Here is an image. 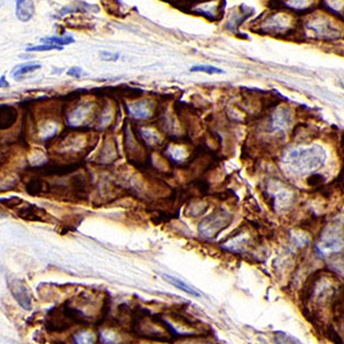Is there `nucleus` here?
<instances>
[{
  "instance_id": "1",
  "label": "nucleus",
  "mask_w": 344,
  "mask_h": 344,
  "mask_svg": "<svg viewBox=\"0 0 344 344\" xmlns=\"http://www.w3.org/2000/svg\"><path fill=\"white\" fill-rule=\"evenodd\" d=\"M284 161L294 172L307 173L324 165L326 153L320 146L300 148L288 153Z\"/></svg>"
},
{
  "instance_id": "2",
  "label": "nucleus",
  "mask_w": 344,
  "mask_h": 344,
  "mask_svg": "<svg viewBox=\"0 0 344 344\" xmlns=\"http://www.w3.org/2000/svg\"><path fill=\"white\" fill-rule=\"evenodd\" d=\"M229 219H227L226 214H220V212H215L210 217L205 219L200 226V232L206 237H212L217 233H219L224 227L228 225Z\"/></svg>"
},
{
  "instance_id": "3",
  "label": "nucleus",
  "mask_w": 344,
  "mask_h": 344,
  "mask_svg": "<svg viewBox=\"0 0 344 344\" xmlns=\"http://www.w3.org/2000/svg\"><path fill=\"white\" fill-rule=\"evenodd\" d=\"M8 287L21 307L25 310L31 309V297L27 286L19 278H8Z\"/></svg>"
},
{
  "instance_id": "4",
  "label": "nucleus",
  "mask_w": 344,
  "mask_h": 344,
  "mask_svg": "<svg viewBox=\"0 0 344 344\" xmlns=\"http://www.w3.org/2000/svg\"><path fill=\"white\" fill-rule=\"evenodd\" d=\"M342 236L337 232H326L320 240V248L324 252H337L343 247Z\"/></svg>"
},
{
  "instance_id": "5",
  "label": "nucleus",
  "mask_w": 344,
  "mask_h": 344,
  "mask_svg": "<svg viewBox=\"0 0 344 344\" xmlns=\"http://www.w3.org/2000/svg\"><path fill=\"white\" fill-rule=\"evenodd\" d=\"M35 14V4L32 2H23L19 0L16 3V16L22 22H27L30 19H32Z\"/></svg>"
},
{
  "instance_id": "6",
  "label": "nucleus",
  "mask_w": 344,
  "mask_h": 344,
  "mask_svg": "<svg viewBox=\"0 0 344 344\" xmlns=\"http://www.w3.org/2000/svg\"><path fill=\"white\" fill-rule=\"evenodd\" d=\"M163 279L165 280V281H168L170 284H172V286L177 287L178 289L187 292V294H189V295L195 296V297L201 296V292H200L198 289H195L194 287L189 286V284L184 282L179 278L172 277V275H169V274H163Z\"/></svg>"
},
{
  "instance_id": "7",
  "label": "nucleus",
  "mask_w": 344,
  "mask_h": 344,
  "mask_svg": "<svg viewBox=\"0 0 344 344\" xmlns=\"http://www.w3.org/2000/svg\"><path fill=\"white\" fill-rule=\"evenodd\" d=\"M40 68H41V65H40V63H37V62L18 66L14 70H13V78L16 79V80H20L22 76L33 73V71L40 69Z\"/></svg>"
},
{
  "instance_id": "8",
  "label": "nucleus",
  "mask_w": 344,
  "mask_h": 344,
  "mask_svg": "<svg viewBox=\"0 0 344 344\" xmlns=\"http://www.w3.org/2000/svg\"><path fill=\"white\" fill-rule=\"evenodd\" d=\"M41 41L45 42V45H57V46H60V47H63V46H66V45L73 44V42H75V39L70 36H67V37H55L54 36V37L42 38Z\"/></svg>"
},
{
  "instance_id": "9",
  "label": "nucleus",
  "mask_w": 344,
  "mask_h": 344,
  "mask_svg": "<svg viewBox=\"0 0 344 344\" xmlns=\"http://www.w3.org/2000/svg\"><path fill=\"white\" fill-rule=\"evenodd\" d=\"M75 344H95V335L90 330H82L74 336Z\"/></svg>"
},
{
  "instance_id": "10",
  "label": "nucleus",
  "mask_w": 344,
  "mask_h": 344,
  "mask_svg": "<svg viewBox=\"0 0 344 344\" xmlns=\"http://www.w3.org/2000/svg\"><path fill=\"white\" fill-rule=\"evenodd\" d=\"M289 122H290L289 114H288L284 109H281L280 112L275 114L273 124L277 129H284V127L289 125Z\"/></svg>"
},
{
  "instance_id": "11",
  "label": "nucleus",
  "mask_w": 344,
  "mask_h": 344,
  "mask_svg": "<svg viewBox=\"0 0 344 344\" xmlns=\"http://www.w3.org/2000/svg\"><path fill=\"white\" fill-rule=\"evenodd\" d=\"M274 341L277 344H302L299 338H296L292 335H289L284 332H278L274 335Z\"/></svg>"
},
{
  "instance_id": "12",
  "label": "nucleus",
  "mask_w": 344,
  "mask_h": 344,
  "mask_svg": "<svg viewBox=\"0 0 344 344\" xmlns=\"http://www.w3.org/2000/svg\"><path fill=\"white\" fill-rule=\"evenodd\" d=\"M190 73H205L208 75H215V74H223L224 71L219 68L212 67V66H194L190 68Z\"/></svg>"
},
{
  "instance_id": "13",
  "label": "nucleus",
  "mask_w": 344,
  "mask_h": 344,
  "mask_svg": "<svg viewBox=\"0 0 344 344\" xmlns=\"http://www.w3.org/2000/svg\"><path fill=\"white\" fill-rule=\"evenodd\" d=\"M131 113H132L135 117H139V118H146L148 115H150L148 109L141 104L132 106V107H131Z\"/></svg>"
},
{
  "instance_id": "14",
  "label": "nucleus",
  "mask_w": 344,
  "mask_h": 344,
  "mask_svg": "<svg viewBox=\"0 0 344 344\" xmlns=\"http://www.w3.org/2000/svg\"><path fill=\"white\" fill-rule=\"evenodd\" d=\"M52 50H58V51H61L63 50L60 46H57V45H38V46H32V47H28L25 48L27 52H44V51H52Z\"/></svg>"
},
{
  "instance_id": "15",
  "label": "nucleus",
  "mask_w": 344,
  "mask_h": 344,
  "mask_svg": "<svg viewBox=\"0 0 344 344\" xmlns=\"http://www.w3.org/2000/svg\"><path fill=\"white\" fill-rule=\"evenodd\" d=\"M101 59L106 61H117L120 58V54L117 53H110V52H100Z\"/></svg>"
},
{
  "instance_id": "16",
  "label": "nucleus",
  "mask_w": 344,
  "mask_h": 344,
  "mask_svg": "<svg viewBox=\"0 0 344 344\" xmlns=\"http://www.w3.org/2000/svg\"><path fill=\"white\" fill-rule=\"evenodd\" d=\"M69 76H74V77H80V75L83 74V70L80 69L79 67H73L71 69L68 70V73H67Z\"/></svg>"
},
{
  "instance_id": "17",
  "label": "nucleus",
  "mask_w": 344,
  "mask_h": 344,
  "mask_svg": "<svg viewBox=\"0 0 344 344\" xmlns=\"http://www.w3.org/2000/svg\"><path fill=\"white\" fill-rule=\"evenodd\" d=\"M10 86V84H8V82L6 80V77L5 76H2L0 77V87H8Z\"/></svg>"
}]
</instances>
